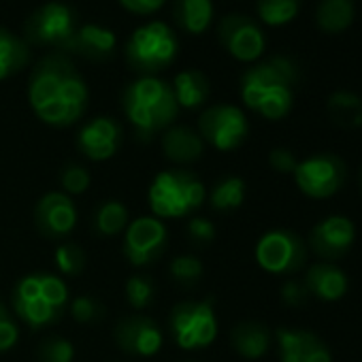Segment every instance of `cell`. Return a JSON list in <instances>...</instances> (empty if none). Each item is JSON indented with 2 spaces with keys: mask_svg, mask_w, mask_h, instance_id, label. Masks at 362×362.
I'll return each mask as SVG.
<instances>
[{
  "mask_svg": "<svg viewBox=\"0 0 362 362\" xmlns=\"http://www.w3.org/2000/svg\"><path fill=\"white\" fill-rule=\"evenodd\" d=\"M90 92L77 66L66 54H49L41 58L28 81V103L37 117L49 126H73L88 109Z\"/></svg>",
  "mask_w": 362,
  "mask_h": 362,
  "instance_id": "6da1fadb",
  "label": "cell"
},
{
  "mask_svg": "<svg viewBox=\"0 0 362 362\" xmlns=\"http://www.w3.org/2000/svg\"><path fill=\"white\" fill-rule=\"evenodd\" d=\"M298 81V66L286 56H273L250 71L241 79V98L247 109L267 119H281L290 113Z\"/></svg>",
  "mask_w": 362,
  "mask_h": 362,
  "instance_id": "7a4b0ae2",
  "label": "cell"
},
{
  "mask_svg": "<svg viewBox=\"0 0 362 362\" xmlns=\"http://www.w3.org/2000/svg\"><path fill=\"white\" fill-rule=\"evenodd\" d=\"M122 109L141 141L170 128L179 113L173 88L158 77H139L122 92Z\"/></svg>",
  "mask_w": 362,
  "mask_h": 362,
  "instance_id": "3957f363",
  "label": "cell"
},
{
  "mask_svg": "<svg viewBox=\"0 0 362 362\" xmlns=\"http://www.w3.org/2000/svg\"><path fill=\"white\" fill-rule=\"evenodd\" d=\"M69 288L64 279L52 273L26 275L13 290V309L30 328H45L62 317L69 307Z\"/></svg>",
  "mask_w": 362,
  "mask_h": 362,
  "instance_id": "277c9868",
  "label": "cell"
},
{
  "mask_svg": "<svg viewBox=\"0 0 362 362\" xmlns=\"http://www.w3.org/2000/svg\"><path fill=\"white\" fill-rule=\"evenodd\" d=\"M207 199V190L203 181L184 168H170L162 170L153 177L147 201L158 220L170 218H186L201 209Z\"/></svg>",
  "mask_w": 362,
  "mask_h": 362,
  "instance_id": "5b68a950",
  "label": "cell"
},
{
  "mask_svg": "<svg viewBox=\"0 0 362 362\" xmlns=\"http://www.w3.org/2000/svg\"><path fill=\"white\" fill-rule=\"evenodd\" d=\"M177 35L164 22H149L136 28L126 43V62L141 77H156L177 58Z\"/></svg>",
  "mask_w": 362,
  "mask_h": 362,
  "instance_id": "8992f818",
  "label": "cell"
},
{
  "mask_svg": "<svg viewBox=\"0 0 362 362\" xmlns=\"http://www.w3.org/2000/svg\"><path fill=\"white\" fill-rule=\"evenodd\" d=\"M79 28L75 9L64 3H45L26 20V43L37 47H49L58 54H69L75 33Z\"/></svg>",
  "mask_w": 362,
  "mask_h": 362,
  "instance_id": "52a82bcc",
  "label": "cell"
},
{
  "mask_svg": "<svg viewBox=\"0 0 362 362\" xmlns=\"http://www.w3.org/2000/svg\"><path fill=\"white\" fill-rule=\"evenodd\" d=\"M168 328L181 349L209 347L218 337V317L211 300H184L168 317Z\"/></svg>",
  "mask_w": 362,
  "mask_h": 362,
  "instance_id": "ba28073f",
  "label": "cell"
},
{
  "mask_svg": "<svg viewBox=\"0 0 362 362\" xmlns=\"http://www.w3.org/2000/svg\"><path fill=\"white\" fill-rule=\"evenodd\" d=\"M292 175L303 194L322 201L334 197L343 188L347 168L334 153H315L300 160Z\"/></svg>",
  "mask_w": 362,
  "mask_h": 362,
  "instance_id": "9c48e42d",
  "label": "cell"
},
{
  "mask_svg": "<svg viewBox=\"0 0 362 362\" xmlns=\"http://www.w3.org/2000/svg\"><path fill=\"white\" fill-rule=\"evenodd\" d=\"M199 134L205 143L220 151H233L241 147L250 134L245 113L235 105H214L199 117Z\"/></svg>",
  "mask_w": 362,
  "mask_h": 362,
  "instance_id": "30bf717a",
  "label": "cell"
},
{
  "mask_svg": "<svg viewBox=\"0 0 362 362\" xmlns=\"http://www.w3.org/2000/svg\"><path fill=\"white\" fill-rule=\"evenodd\" d=\"M256 262L273 275H290L305 267L307 245L292 230H269L256 245Z\"/></svg>",
  "mask_w": 362,
  "mask_h": 362,
  "instance_id": "8fae6325",
  "label": "cell"
},
{
  "mask_svg": "<svg viewBox=\"0 0 362 362\" xmlns=\"http://www.w3.org/2000/svg\"><path fill=\"white\" fill-rule=\"evenodd\" d=\"M168 243V230L162 220L143 216L128 222L124 230L122 252L132 267H147L164 254Z\"/></svg>",
  "mask_w": 362,
  "mask_h": 362,
  "instance_id": "7c38bea8",
  "label": "cell"
},
{
  "mask_svg": "<svg viewBox=\"0 0 362 362\" xmlns=\"http://www.w3.org/2000/svg\"><path fill=\"white\" fill-rule=\"evenodd\" d=\"M218 37L224 49L241 62H254L264 52L262 28L245 16L222 18L218 24Z\"/></svg>",
  "mask_w": 362,
  "mask_h": 362,
  "instance_id": "4fadbf2b",
  "label": "cell"
},
{
  "mask_svg": "<svg viewBox=\"0 0 362 362\" xmlns=\"http://www.w3.org/2000/svg\"><path fill=\"white\" fill-rule=\"evenodd\" d=\"M356 241V226L345 216H328L309 233V247L322 262L341 260Z\"/></svg>",
  "mask_w": 362,
  "mask_h": 362,
  "instance_id": "5bb4252c",
  "label": "cell"
},
{
  "mask_svg": "<svg viewBox=\"0 0 362 362\" xmlns=\"http://www.w3.org/2000/svg\"><path fill=\"white\" fill-rule=\"evenodd\" d=\"M37 230L52 241H66L77 226V207L64 192L45 194L35 207Z\"/></svg>",
  "mask_w": 362,
  "mask_h": 362,
  "instance_id": "9a60e30c",
  "label": "cell"
},
{
  "mask_svg": "<svg viewBox=\"0 0 362 362\" xmlns=\"http://www.w3.org/2000/svg\"><path fill=\"white\" fill-rule=\"evenodd\" d=\"M122 139H124L122 124L115 117L103 115V117H94L88 124H83V128L79 130V136H77V145L83 156L100 162V160H109L117 153V149L122 147Z\"/></svg>",
  "mask_w": 362,
  "mask_h": 362,
  "instance_id": "2e32d148",
  "label": "cell"
},
{
  "mask_svg": "<svg viewBox=\"0 0 362 362\" xmlns=\"http://www.w3.org/2000/svg\"><path fill=\"white\" fill-rule=\"evenodd\" d=\"M115 341L119 349L130 356H153L162 347V330L160 326L145 315H128L115 326Z\"/></svg>",
  "mask_w": 362,
  "mask_h": 362,
  "instance_id": "e0dca14e",
  "label": "cell"
},
{
  "mask_svg": "<svg viewBox=\"0 0 362 362\" xmlns=\"http://www.w3.org/2000/svg\"><path fill=\"white\" fill-rule=\"evenodd\" d=\"M275 339L281 362H332L326 343L309 330L277 328Z\"/></svg>",
  "mask_w": 362,
  "mask_h": 362,
  "instance_id": "ac0fdd59",
  "label": "cell"
},
{
  "mask_svg": "<svg viewBox=\"0 0 362 362\" xmlns=\"http://www.w3.org/2000/svg\"><path fill=\"white\" fill-rule=\"evenodd\" d=\"M117 37L113 30L100 24H83L77 28L69 54H77L92 62H105L115 54Z\"/></svg>",
  "mask_w": 362,
  "mask_h": 362,
  "instance_id": "d6986e66",
  "label": "cell"
},
{
  "mask_svg": "<svg viewBox=\"0 0 362 362\" xmlns=\"http://www.w3.org/2000/svg\"><path fill=\"white\" fill-rule=\"evenodd\" d=\"M309 296H317L320 300L332 303L345 296L347 292V275L334 264V262H315L309 267L305 279H303Z\"/></svg>",
  "mask_w": 362,
  "mask_h": 362,
  "instance_id": "ffe728a7",
  "label": "cell"
},
{
  "mask_svg": "<svg viewBox=\"0 0 362 362\" xmlns=\"http://www.w3.org/2000/svg\"><path fill=\"white\" fill-rule=\"evenodd\" d=\"M162 149L168 160L177 164H190L203 156L205 141L199 130L190 126H170L162 134Z\"/></svg>",
  "mask_w": 362,
  "mask_h": 362,
  "instance_id": "44dd1931",
  "label": "cell"
},
{
  "mask_svg": "<svg viewBox=\"0 0 362 362\" xmlns=\"http://www.w3.org/2000/svg\"><path fill=\"white\" fill-rule=\"evenodd\" d=\"M230 343L239 356L247 360H258L271 347V330L262 322H241L233 328Z\"/></svg>",
  "mask_w": 362,
  "mask_h": 362,
  "instance_id": "7402d4cb",
  "label": "cell"
},
{
  "mask_svg": "<svg viewBox=\"0 0 362 362\" xmlns=\"http://www.w3.org/2000/svg\"><path fill=\"white\" fill-rule=\"evenodd\" d=\"M214 20L211 0H175L173 3V22L177 28L190 35H203Z\"/></svg>",
  "mask_w": 362,
  "mask_h": 362,
  "instance_id": "603a6c76",
  "label": "cell"
},
{
  "mask_svg": "<svg viewBox=\"0 0 362 362\" xmlns=\"http://www.w3.org/2000/svg\"><path fill=\"white\" fill-rule=\"evenodd\" d=\"M170 88H173L177 105L184 109H199L209 98V92H211L207 75L194 69L177 73Z\"/></svg>",
  "mask_w": 362,
  "mask_h": 362,
  "instance_id": "cb8c5ba5",
  "label": "cell"
},
{
  "mask_svg": "<svg viewBox=\"0 0 362 362\" xmlns=\"http://www.w3.org/2000/svg\"><path fill=\"white\" fill-rule=\"evenodd\" d=\"M30 62V47L24 39L0 26V81L18 75Z\"/></svg>",
  "mask_w": 362,
  "mask_h": 362,
  "instance_id": "d4e9b609",
  "label": "cell"
},
{
  "mask_svg": "<svg viewBox=\"0 0 362 362\" xmlns=\"http://www.w3.org/2000/svg\"><path fill=\"white\" fill-rule=\"evenodd\" d=\"M328 113L332 122L341 128H347V130L360 128L362 126V98L347 90L334 92L328 98Z\"/></svg>",
  "mask_w": 362,
  "mask_h": 362,
  "instance_id": "484cf974",
  "label": "cell"
},
{
  "mask_svg": "<svg viewBox=\"0 0 362 362\" xmlns=\"http://www.w3.org/2000/svg\"><path fill=\"white\" fill-rule=\"evenodd\" d=\"M315 22L330 35L347 30L354 22V0H322L315 11Z\"/></svg>",
  "mask_w": 362,
  "mask_h": 362,
  "instance_id": "4316f807",
  "label": "cell"
},
{
  "mask_svg": "<svg viewBox=\"0 0 362 362\" xmlns=\"http://www.w3.org/2000/svg\"><path fill=\"white\" fill-rule=\"evenodd\" d=\"M245 201V181L241 177H224L214 186L209 203L216 211H235Z\"/></svg>",
  "mask_w": 362,
  "mask_h": 362,
  "instance_id": "83f0119b",
  "label": "cell"
},
{
  "mask_svg": "<svg viewBox=\"0 0 362 362\" xmlns=\"http://www.w3.org/2000/svg\"><path fill=\"white\" fill-rule=\"evenodd\" d=\"M128 226V209L119 201H105L94 214V230L100 237H117Z\"/></svg>",
  "mask_w": 362,
  "mask_h": 362,
  "instance_id": "f1b7e54d",
  "label": "cell"
},
{
  "mask_svg": "<svg viewBox=\"0 0 362 362\" xmlns=\"http://www.w3.org/2000/svg\"><path fill=\"white\" fill-rule=\"evenodd\" d=\"M300 0H258V16L269 26H284L296 18Z\"/></svg>",
  "mask_w": 362,
  "mask_h": 362,
  "instance_id": "f546056e",
  "label": "cell"
},
{
  "mask_svg": "<svg viewBox=\"0 0 362 362\" xmlns=\"http://www.w3.org/2000/svg\"><path fill=\"white\" fill-rule=\"evenodd\" d=\"M86 264H88V258H86V252L73 243V241H62L58 247H56V267L60 273H64L66 277H77L86 271Z\"/></svg>",
  "mask_w": 362,
  "mask_h": 362,
  "instance_id": "4dcf8cb0",
  "label": "cell"
},
{
  "mask_svg": "<svg viewBox=\"0 0 362 362\" xmlns=\"http://www.w3.org/2000/svg\"><path fill=\"white\" fill-rule=\"evenodd\" d=\"M126 298L134 309H145L156 300V284L147 275H134L126 281Z\"/></svg>",
  "mask_w": 362,
  "mask_h": 362,
  "instance_id": "1f68e13d",
  "label": "cell"
},
{
  "mask_svg": "<svg viewBox=\"0 0 362 362\" xmlns=\"http://www.w3.org/2000/svg\"><path fill=\"white\" fill-rule=\"evenodd\" d=\"M39 362H75V347L64 337H47L37 349Z\"/></svg>",
  "mask_w": 362,
  "mask_h": 362,
  "instance_id": "d6a6232c",
  "label": "cell"
},
{
  "mask_svg": "<svg viewBox=\"0 0 362 362\" xmlns=\"http://www.w3.org/2000/svg\"><path fill=\"white\" fill-rule=\"evenodd\" d=\"M203 262L194 256H177L170 262V275L181 286H194L203 277Z\"/></svg>",
  "mask_w": 362,
  "mask_h": 362,
  "instance_id": "836d02e7",
  "label": "cell"
},
{
  "mask_svg": "<svg viewBox=\"0 0 362 362\" xmlns=\"http://www.w3.org/2000/svg\"><path fill=\"white\" fill-rule=\"evenodd\" d=\"M60 184L64 188V194H69V197L83 194L90 186V173L79 164H69V166H64V170L60 175Z\"/></svg>",
  "mask_w": 362,
  "mask_h": 362,
  "instance_id": "e575fe53",
  "label": "cell"
},
{
  "mask_svg": "<svg viewBox=\"0 0 362 362\" xmlns=\"http://www.w3.org/2000/svg\"><path fill=\"white\" fill-rule=\"evenodd\" d=\"M71 313L77 322L81 324H92V322H98L103 315H105V307L92 298V296H77L71 300Z\"/></svg>",
  "mask_w": 362,
  "mask_h": 362,
  "instance_id": "d590c367",
  "label": "cell"
},
{
  "mask_svg": "<svg viewBox=\"0 0 362 362\" xmlns=\"http://www.w3.org/2000/svg\"><path fill=\"white\" fill-rule=\"evenodd\" d=\"M20 328L18 322L11 317V313L5 309V305L0 303V351H7L18 343Z\"/></svg>",
  "mask_w": 362,
  "mask_h": 362,
  "instance_id": "8d00e7d4",
  "label": "cell"
},
{
  "mask_svg": "<svg viewBox=\"0 0 362 362\" xmlns=\"http://www.w3.org/2000/svg\"><path fill=\"white\" fill-rule=\"evenodd\" d=\"M186 230H188V237L194 243H199V245H209L216 239V226L207 218H192V220H188Z\"/></svg>",
  "mask_w": 362,
  "mask_h": 362,
  "instance_id": "74e56055",
  "label": "cell"
},
{
  "mask_svg": "<svg viewBox=\"0 0 362 362\" xmlns=\"http://www.w3.org/2000/svg\"><path fill=\"white\" fill-rule=\"evenodd\" d=\"M309 298V292L305 288L303 281H296V279H288L284 286H281V300L288 305V307H300L305 305Z\"/></svg>",
  "mask_w": 362,
  "mask_h": 362,
  "instance_id": "f35d334b",
  "label": "cell"
},
{
  "mask_svg": "<svg viewBox=\"0 0 362 362\" xmlns=\"http://www.w3.org/2000/svg\"><path fill=\"white\" fill-rule=\"evenodd\" d=\"M269 164L277 170V173H284V175H292L298 160L296 156L290 151V149H284V147H277L269 153Z\"/></svg>",
  "mask_w": 362,
  "mask_h": 362,
  "instance_id": "ab89813d",
  "label": "cell"
},
{
  "mask_svg": "<svg viewBox=\"0 0 362 362\" xmlns=\"http://www.w3.org/2000/svg\"><path fill=\"white\" fill-rule=\"evenodd\" d=\"M117 3L134 16H151L164 7L166 0H117Z\"/></svg>",
  "mask_w": 362,
  "mask_h": 362,
  "instance_id": "60d3db41",
  "label": "cell"
},
{
  "mask_svg": "<svg viewBox=\"0 0 362 362\" xmlns=\"http://www.w3.org/2000/svg\"><path fill=\"white\" fill-rule=\"evenodd\" d=\"M358 181H360V190H362V168H360V175H358Z\"/></svg>",
  "mask_w": 362,
  "mask_h": 362,
  "instance_id": "b9f144b4",
  "label": "cell"
}]
</instances>
